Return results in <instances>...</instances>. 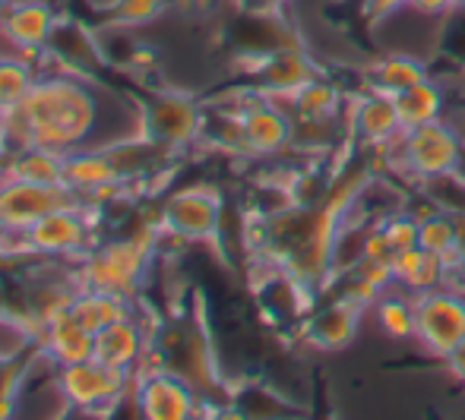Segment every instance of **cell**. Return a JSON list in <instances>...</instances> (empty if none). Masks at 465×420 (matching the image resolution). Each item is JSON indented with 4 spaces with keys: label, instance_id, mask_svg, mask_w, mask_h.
Here are the masks:
<instances>
[{
    "label": "cell",
    "instance_id": "1",
    "mask_svg": "<svg viewBox=\"0 0 465 420\" xmlns=\"http://www.w3.org/2000/svg\"><path fill=\"white\" fill-rule=\"evenodd\" d=\"M399 161L409 174L421 177V181H437V177L456 174L462 165V146L460 136L447 127L443 121H430L421 127L405 130L396 140Z\"/></svg>",
    "mask_w": 465,
    "mask_h": 420
},
{
    "label": "cell",
    "instance_id": "2",
    "mask_svg": "<svg viewBox=\"0 0 465 420\" xmlns=\"http://www.w3.org/2000/svg\"><path fill=\"white\" fill-rule=\"evenodd\" d=\"M418 345L434 357L447 360L465 338V298L443 288L415 294V336Z\"/></svg>",
    "mask_w": 465,
    "mask_h": 420
},
{
    "label": "cell",
    "instance_id": "3",
    "mask_svg": "<svg viewBox=\"0 0 465 420\" xmlns=\"http://www.w3.org/2000/svg\"><path fill=\"white\" fill-rule=\"evenodd\" d=\"M146 111V123L143 130L149 133L153 142H162V146L174 149L184 146V142L196 140L203 133V114L190 98L184 95H165L155 98Z\"/></svg>",
    "mask_w": 465,
    "mask_h": 420
},
{
    "label": "cell",
    "instance_id": "4",
    "mask_svg": "<svg viewBox=\"0 0 465 420\" xmlns=\"http://www.w3.org/2000/svg\"><path fill=\"white\" fill-rule=\"evenodd\" d=\"M136 392V405L146 417H190L196 415V396L193 389L184 383L181 376H174L172 370H155L146 376L136 379L134 386Z\"/></svg>",
    "mask_w": 465,
    "mask_h": 420
},
{
    "label": "cell",
    "instance_id": "5",
    "mask_svg": "<svg viewBox=\"0 0 465 420\" xmlns=\"http://www.w3.org/2000/svg\"><path fill=\"white\" fill-rule=\"evenodd\" d=\"M222 202L209 190H184L162 209V228L178 238H209L219 228Z\"/></svg>",
    "mask_w": 465,
    "mask_h": 420
},
{
    "label": "cell",
    "instance_id": "6",
    "mask_svg": "<svg viewBox=\"0 0 465 420\" xmlns=\"http://www.w3.org/2000/svg\"><path fill=\"white\" fill-rule=\"evenodd\" d=\"M351 127H355V133L361 136L364 142H371V146H390V142H396L399 136L405 133L402 121H399L396 98L377 89H373L368 98L355 102Z\"/></svg>",
    "mask_w": 465,
    "mask_h": 420
},
{
    "label": "cell",
    "instance_id": "7",
    "mask_svg": "<svg viewBox=\"0 0 465 420\" xmlns=\"http://www.w3.org/2000/svg\"><path fill=\"white\" fill-rule=\"evenodd\" d=\"M143 345H146V329L134 323V317H124L117 323L104 326L95 332V354L93 360L111 366V370L134 373V366L143 357Z\"/></svg>",
    "mask_w": 465,
    "mask_h": 420
},
{
    "label": "cell",
    "instance_id": "8",
    "mask_svg": "<svg viewBox=\"0 0 465 420\" xmlns=\"http://www.w3.org/2000/svg\"><path fill=\"white\" fill-rule=\"evenodd\" d=\"M294 123L285 117V111L272 102H257L244 111V136L247 152L253 155H272L292 142Z\"/></svg>",
    "mask_w": 465,
    "mask_h": 420
},
{
    "label": "cell",
    "instance_id": "9",
    "mask_svg": "<svg viewBox=\"0 0 465 420\" xmlns=\"http://www.w3.org/2000/svg\"><path fill=\"white\" fill-rule=\"evenodd\" d=\"M361 304L355 300L336 298L332 304H326L317 317H311L307 323V341L323 351H336V347H345L358 332V323H361Z\"/></svg>",
    "mask_w": 465,
    "mask_h": 420
},
{
    "label": "cell",
    "instance_id": "10",
    "mask_svg": "<svg viewBox=\"0 0 465 420\" xmlns=\"http://www.w3.org/2000/svg\"><path fill=\"white\" fill-rule=\"evenodd\" d=\"M313 80H317L313 63L307 61L301 51L282 48L260 67V83H263V89L276 92V95H294V92L304 89V85Z\"/></svg>",
    "mask_w": 465,
    "mask_h": 420
},
{
    "label": "cell",
    "instance_id": "11",
    "mask_svg": "<svg viewBox=\"0 0 465 420\" xmlns=\"http://www.w3.org/2000/svg\"><path fill=\"white\" fill-rule=\"evenodd\" d=\"M396 98V108H399V121H402V130H411V127H421V123H430V121H440V111H443V92L437 83L421 80L415 83L411 89L399 92Z\"/></svg>",
    "mask_w": 465,
    "mask_h": 420
},
{
    "label": "cell",
    "instance_id": "12",
    "mask_svg": "<svg viewBox=\"0 0 465 420\" xmlns=\"http://www.w3.org/2000/svg\"><path fill=\"white\" fill-rule=\"evenodd\" d=\"M373 317H377L380 329L392 338H411L415 336V294H409L405 288L392 285L373 300Z\"/></svg>",
    "mask_w": 465,
    "mask_h": 420
},
{
    "label": "cell",
    "instance_id": "13",
    "mask_svg": "<svg viewBox=\"0 0 465 420\" xmlns=\"http://www.w3.org/2000/svg\"><path fill=\"white\" fill-rule=\"evenodd\" d=\"M421 80H428V70L409 54H390L371 70V85L386 95H399Z\"/></svg>",
    "mask_w": 465,
    "mask_h": 420
},
{
    "label": "cell",
    "instance_id": "14",
    "mask_svg": "<svg viewBox=\"0 0 465 420\" xmlns=\"http://www.w3.org/2000/svg\"><path fill=\"white\" fill-rule=\"evenodd\" d=\"M294 111H298V121H332L339 111V92L336 85L313 80L304 89L294 92Z\"/></svg>",
    "mask_w": 465,
    "mask_h": 420
},
{
    "label": "cell",
    "instance_id": "15",
    "mask_svg": "<svg viewBox=\"0 0 465 420\" xmlns=\"http://www.w3.org/2000/svg\"><path fill=\"white\" fill-rule=\"evenodd\" d=\"M386 234H390L392 247L396 250H409V247H418V234H421V219H411V215H392V219L383 221Z\"/></svg>",
    "mask_w": 465,
    "mask_h": 420
},
{
    "label": "cell",
    "instance_id": "16",
    "mask_svg": "<svg viewBox=\"0 0 465 420\" xmlns=\"http://www.w3.org/2000/svg\"><path fill=\"white\" fill-rule=\"evenodd\" d=\"M409 6H415L418 13H428V16H443L447 10H453L456 0H409Z\"/></svg>",
    "mask_w": 465,
    "mask_h": 420
},
{
    "label": "cell",
    "instance_id": "17",
    "mask_svg": "<svg viewBox=\"0 0 465 420\" xmlns=\"http://www.w3.org/2000/svg\"><path fill=\"white\" fill-rule=\"evenodd\" d=\"M447 364H450V370H453V376L465 383V338L453 347V354L447 357Z\"/></svg>",
    "mask_w": 465,
    "mask_h": 420
},
{
    "label": "cell",
    "instance_id": "18",
    "mask_svg": "<svg viewBox=\"0 0 465 420\" xmlns=\"http://www.w3.org/2000/svg\"><path fill=\"white\" fill-rule=\"evenodd\" d=\"M399 6H409V0H368V10L373 16H390Z\"/></svg>",
    "mask_w": 465,
    "mask_h": 420
},
{
    "label": "cell",
    "instance_id": "19",
    "mask_svg": "<svg viewBox=\"0 0 465 420\" xmlns=\"http://www.w3.org/2000/svg\"><path fill=\"white\" fill-rule=\"evenodd\" d=\"M456 244H460V253H462V259H465V215L456 219Z\"/></svg>",
    "mask_w": 465,
    "mask_h": 420
},
{
    "label": "cell",
    "instance_id": "20",
    "mask_svg": "<svg viewBox=\"0 0 465 420\" xmlns=\"http://www.w3.org/2000/svg\"><path fill=\"white\" fill-rule=\"evenodd\" d=\"M456 6H465V0H456Z\"/></svg>",
    "mask_w": 465,
    "mask_h": 420
}]
</instances>
